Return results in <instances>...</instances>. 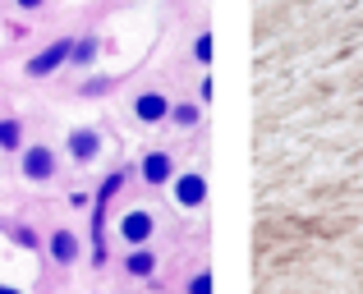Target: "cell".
<instances>
[{
    "label": "cell",
    "mask_w": 363,
    "mask_h": 294,
    "mask_svg": "<svg viewBox=\"0 0 363 294\" xmlns=\"http://www.w3.org/2000/svg\"><path fill=\"white\" fill-rule=\"evenodd\" d=\"M0 225H5V221H0Z\"/></svg>",
    "instance_id": "ffe728a7"
},
{
    "label": "cell",
    "mask_w": 363,
    "mask_h": 294,
    "mask_svg": "<svg viewBox=\"0 0 363 294\" xmlns=\"http://www.w3.org/2000/svg\"><path fill=\"white\" fill-rule=\"evenodd\" d=\"M9 234H14V244H23L28 253H33V249H46V239L33 230V225H9Z\"/></svg>",
    "instance_id": "5bb4252c"
},
{
    "label": "cell",
    "mask_w": 363,
    "mask_h": 294,
    "mask_svg": "<svg viewBox=\"0 0 363 294\" xmlns=\"http://www.w3.org/2000/svg\"><path fill=\"white\" fill-rule=\"evenodd\" d=\"M69 51H74V37H55L51 46H42V51L23 64V74L28 79H51L60 64H69Z\"/></svg>",
    "instance_id": "8992f818"
},
{
    "label": "cell",
    "mask_w": 363,
    "mask_h": 294,
    "mask_svg": "<svg viewBox=\"0 0 363 294\" xmlns=\"http://www.w3.org/2000/svg\"><path fill=\"white\" fill-rule=\"evenodd\" d=\"M111 88H116L111 74H92V79H83V97H106Z\"/></svg>",
    "instance_id": "2e32d148"
},
{
    "label": "cell",
    "mask_w": 363,
    "mask_h": 294,
    "mask_svg": "<svg viewBox=\"0 0 363 294\" xmlns=\"http://www.w3.org/2000/svg\"><path fill=\"white\" fill-rule=\"evenodd\" d=\"M138 175H143V184H152V188H166L170 179H175V157H170L166 147H152L147 157L138 161Z\"/></svg>",
    "instance_id": "ba28073f"
},
{
    "label": "cell",
    "mask_w": 363,
    "mask_h": 294,
    "mask_svg": "<svg viewBox=\"0 0 363 294\" xmlns=\"http://www.w3.org/2000/svg\"><path fill=\"white\" fill-rule=\"evenodd\" d=\"M120 267H124V276H129V281H152L161 262H157V253H152V244H143V249H124Z\"/></svg>",
    "instance_id": "9c48e42d"
},
{
    "label": "cell",
    "mask_w": 363,
    "mask_h": 294,
    "mask_svg": "<svg viewBox=\"0 0 363 294\" xmlns=\"http://www.w3.org/2000/svg\"><path fill=\"white\" fill-rule=\"evenodd\" d=\"M14 9H23V14H37V9H46V0H14Z\"/></svg>",
    "instance_id": "ac0fdd59"
},
{
    "label": "cell",
    "mask_w": 363,
    "mask_h": 294,
    "mask_svg": "<svg viewBox=\"0 0 363 294\" xmlns=\"http://www.w3.org/2000/svg\"><path fill=\"white\" fill-rule=\"evenodd\" d=\"M55 170H60V157H55L51 143H23V152H18V175L28 184H51Z\"/></svg>",
    "instance_id": "6da1fadb"
},
{
    "label": "cell",
    "mask_w": 363,
    "mask_h": 294,
    "mask_svg": "<svg viewBox=\"0 0 363 294\" xmlns=\"http://www.w3.org/2000/svg\"><path fill=\"white\" fill-rule=\"evenodd\" d=\"M46 258H51L55 267H65V271H69L74 262L83 258V234L74 230V225H55V230L46 234Z\"/></svg>",
    "instance_id": "277c9868"
},
{
    "label": "cell",
    "mask_w": 363,
    "mask_h": 294,
    "mask_svg": "<svg viewBox=\"0 0 363 294\" xmlns=\"http://www.w3.org/2000/svg\"><path fill=\"white\" fill-rule=\"evenodd\" d=\"M212 97H216V88H212V74H203V79H198V92H194V101H198V106H212Z\"/></svg>",
    "instance_id": "e0dca14e"
},
{
    "label": "cell",
    "mask_w": 363,
    "mask_h": 294,
    "mask_svg": "<svg viewBox=\"0 0 363 294\" xmlns=\"http://www.w3.org/2000/svg\"><path fill=\"white\" fill-rule=\"evenodd\" d=\"M207 193H212V184H207L203 170H179V175L170 179V198H175V207H184V212H198V207L207 203Z\"/></svg>",
    "instance_id": "3957f363"
},
{
    "label": "cell",
    "mask_w": 363,
    "mask_h": 294,
    "mask_svg": "<svg viewBox=\"0 0 363 294\" xmlns=\"http://www.w3.org/2000/svg\"><path fill=\"white\" fill-rule=\"evenodd\" d=\"M203 115H207V106H198V101H170V115H166V125H175V129H198L203 125Z\"/></svg>",
    "instance_id": "30bf717a"
},
{
    "label": "cell",
    "mask_w": 363,
    "mask_h": 294,
    "mask_svg": "<svg viewBox=\"0 0 363 294\" xmlns=\"http://www.w3.org/2000/svg\"><path fill=\"white\" fill-rule=\"evenodd\" d=\"M184 294H216V281H212V271H207V267H198L194 276H189Z\"/></svg>",
    "instance_id": "9a60e30c"
},
{
    "label": "cell",
    "mask_w": 363,
    "mask_h": 294,
    "mask_svg": "<svg viewBox=\"0 0 363 294\" xmlns=\"http://www.w3.org/2000/svg\"><path fill=\"white\" fill-rule=\"evenodd\" d=\"M212 55H216L212 28H198V33H194V64H198V69H212Z\"/></svg>",
    "instance_id": "4fadbf2b"
},
{
    "label": "cell",
    "mask_w": 363,
    "mask_h": 294,
    "mask_svg": "<svg viewBox=\"0 0 363 294\" xmlns=\"http://www.w3.org/2000/svg\"><path fill=\"white\" fill-rule=\"evenodd\" d=\"M116 234H120L124 249H143V244H152V234H157V216H152L147 207H129L116 221Z\"/></svg>",
    "instance_id": "7a4b0ae2"
},
{
    "label": "cell",
    "mask_w": 363,
    "mask_h": 294,
    "mask_svg": "<svg viewBox=\"0 0 363 294\" xmlns=\"http://www.w3.org/2000/svg\"><path fill=\"white\" fill-rule=\"evenodd\" d=\"M101 147H106V138H101V129H92V125H79V129L65 134V152H69L74 166H92V161L101 157Z\"/></svg>",
    "instance_id": "5b68a950"
},
{
    "label": "cell",
    "mask_w": 363,
    "mask_h": 294,
    "mask_svg": "<svg viewBox=\"0 0 363 294\" xmlns=\"http://www.w3.org/2000/svg\"><path fill=\"white\" fill-rule=\"evenodd\" d=\"M97 51H101V33H83L79 42H74V51H69V64L88 69V64L97 60Z\"/></svg>",
    "instance_id": "7c38bea8"
},
{
    "label": "cell",
    "mask_w": 363,
    "mask_h": 294,
    "mask_svg": "<svg viewBox=\"0 0 363 294\" xmlns=\"http://www.w3.org/2000/svg\"><path fill=\"white\" fill-rule=\"evenodd\" d=\"M23 120L18 115H0V152H23Z\"/></svg>",
    "instance_id": "8fae6325"
},
{
    "label": "cell",
    "mask_w": 363,
    "mask_h": 294,
    "mask_svg": "<svg viewBox=\"0 0 363 294\" xmlns=\"http://www.w3.org/2000/svg\"><path fill=\"white\" fill-rule=\"evenodd\" d=\"M129 111H133V120L138 125H166V115H170V97L166 92H157V88H143V92H133V101H129Z\"/></svg>",
    "instance_id": "52a82bcc"
},
{
    "label": "cell",
    "mask_w": 363,
    "mask_h": 294,
    "mask_svg": "<svg viewBox=\"0 0 363 294\" xmlns=\"http://www.w3.org/2000/svg\"><path fill=\"white\" fill-rule=\"evenodd\" d=\"M0 294H23V290H18V285H0Z\"/></svg>",
    "instance_id": "d6986e66"
}]
</instances>
